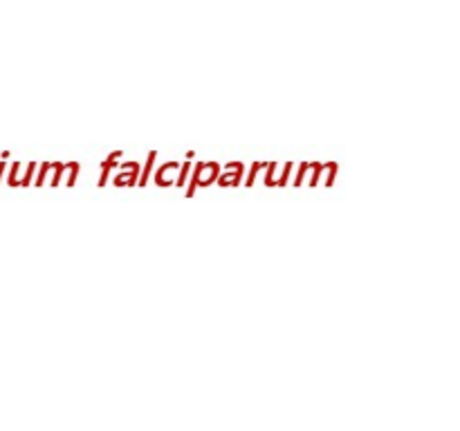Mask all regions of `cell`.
Here are the masks:
<instances>
[{
  "mask_svg": "<svg viewBox=\"0 0 460 431\" xmlns=\"http://www.w3.org/2000/svg\"><path fill=\"white\" fill-rule=\"evenodd\" d=\"M218 175H220L218 162H198L196 169H193L191 180H189L187 189H184V196L193 198L198 189H209L211 184H216Z\"/></svg>",
  "mask_w": 460,
  "mask_h": 431,
  "instance_id": "cell-1",
  "label": "cell"
},
{
  "mask_svg": "<svg viewBox=\"0 0 460 431\" xmlns=\"http://www.w3.org/2000/svg\"><path fill=\"white\" fill-rule=\"evenodd\" d=\"M180 171V162H166V164H162L160 169H157L155 173V184L160 189H166V187H173L175 184V173Z\"/></svg>",
  "mask_w": 460,
  "mask_h": 431,
  "instance_id": "cell-2",
  "label": "cell"
},
{
  "mask_svg": "<svg viewBox=\"0 0 460 431\" xmlns=\"http://www.w3.org/2000/svg\"><path fill=\"white\" fill-rule=\"evenodd\" d=\"M121 155H124V153H121V151H112L111 155H108L106 160L102 162V175H99V182H97L99 189L106 187L108 180H111V173L117 169V164H119V162H117V160H121Z\"/></svg>",
  "mask_w": 460,
  "mask_h": 431,
  "instance_id": "cell-3",
  "label": "cell"
},
{
  "mask_svg": "<svg viewBox=\"0 0 460 431\" xmlns=\"http://www.w3.org/2000/svg\"><path fill=\"white\" fill-rule=\"evenodd\" d=\"M241 180H243V171H220L216 184H218V187H223V189L241 187Z\"/></svg>",
  "mask_w": 460,
  "mask_h": 431,
  "instance_id": "cell-4",
  "label": "cell"
},
{
  "mask_svg": "<svg viewBox=\"0 0 460 431\" xmlns=\"http://www.w3.org/2000/svg\"><path fill=\"white\" fill-rule=\"evenodd\" d=\"M137 171H115L112 184H115V187H135V184H137Z\"/></svg>",
  "mask_w": 460,
  "mask_h": 431,
  "instance_id": "cell-5",
  "label": "cell"
},
{
  "mask_svg": "<svg viewBox=\"0 0 460 431\" xmlns=\"http://www.w3.org/2000/svg\"><path fill=\"white\" fill-rule=\"evenodd\" d=\"M155 160H157V151L148 153L146 164H144L142 173H139V180H137L139 187H146V184H148V180H151V171H153V164H155Z\"/></svg>",
  "mask_w": 460,
  "mask_h": 431,
  "instance_id": "cell-6",
  "label": "cell"
},
{
  "mask_svg": "<svg viewBox=\"0 0 460 431\" xmlns=\"http://www.w3.org/2000/svg\"><path fill=\"white\" fill-rule=\"evenodd\" d=\"M292 171H295V162H286L281 175H279V178H274V187H279V189L286 187V184L290 182V178H292Z\"/></svg>",
  "mask_w": 460,
  "mask_h": 431,
  "instance_id": "cell-7",
  "label": "cell"
},
{
  "mask_svg": "<svg viewBox=\"0 0 460 431\" xmlns=\"http://www.w3.org/2000/svg\"><path fill=\"white\" fill-rule=\"evenodd\" d=\"M313 169V162H301L299 164V171L295 173V178H292V184H295L296 189L301 187V184L305 182V178H308V171Z\"/></svg>",
  "mask_w": 460,
  "mask_h": 431,
  "instance_id": "cell-8",
  "label": "cell"
},
{
  "mask_svg": "<svg viewBox=\"0 0 460 431\" xmlns=\"http://www.w3.org/2000/svg\"><path fill=\"white\" fill-rule=\"evenodd\" d=\"M66 169H67V162H54V169H52L54 175H52V180H49V187L57 189L58 184H61Z\"/></svg>",
  "mask_w": 460,
  "mask_h": 431,
  "instance_id": "cell-9",
  "label": "cell"
},
{
  "mask_svg": "<svg viewBox=\"0 0 460 431\" xmlns=\"http://www.w3.org/2000/svg\"><path fill=\"white\" fill-rule=\"evenodd\" d=\"M265 166H268V162H254V164H252V169H250V175H247V180H245V187H247V189H250V187H254L256 178H259V173H261V171H265Z\"/></svg>",
  "mask_w": 460,
  "mask_h": 431,
  "instance_id": "cell-10",
  "label": "cell"
},
{
  "mask_svg": "<svg viewBox=\"0 0 460 431\" xmlns=\"http://www.w3.org/2000/svg\"><path fill=\"white\" fill-rule=\"evenodd\" d=\"M54 169V162H40V169H39V175H36L34 184L36 187H43L45 180H48V173Z\"/></svg>",
  "mask_w": 460,
  "mask_h": 431,
  "instance_id": "cell-11",
  "label": "cell"
},
{
  "mask_svg": "<svg viewBox=\"0 0 460 431\" xmlns=\"http://www.w3.org/2000/svg\"><path fill=\"white\" fill-rule=\"evenodd\" d=\"M189 171H191V160L184 162V164L180 166V173H178V178H175V187H180V189L187 187V182H189Z\"/></svg>",
  "mask_w": 460,
  "mask_h": 431,
  "instance_id": "cell-12",
  "label": "cell"
},
{
  "mask_svg": "<svg viewBox=\"0 0 460 431\" xmlns=\"http://www.w3.org/2000/svg\"><path fill=\"white\" fill-rule=\"evenodd\" d=\"M323 171H326L323 184H326V187H332V184H335V178H337V162H326V164H323Z\"/></svg>",
  "mask_w": 460,
  "mask_h": 431,
  "instance_id": "cell-13",
  "label": "cell"
},
{
  "mask_svg": "<svg viewBox=\"0 0 460 431\" xmlns=\"http://www.w3.org/2000/svg\"><path fill=\"white\" fill-rule=\"evenodd\" d=\"M79 162H67V182H66V187H75L76 184V175H79Z\"/></svg>",
  "mask_w": 460,
  "mask_h": 431,
  "instance_id": "cell-14",
  "label": "cell"
},
{
  "mask_svg": "<svg viewBox=\"0 0 460 431\" xmlns=\"http://www.w3.org/2000/svg\"><path fill=\"white\" fill-rule=\"evenodd\" d=\"M277 166L279 162H268V166H265V187H274V171H277Z\"/></svg>",
  "mask_w": 460,
  "mask_h": 431,
  "instance_id": "cell-15",
  "label": "cell"
},
{
  "mask_svg": "<svg viewBox=\"0 0 460 431\" xmlns=\"http://www.w3.org/2000/svg\"><path fill=\"white\" fill-rule=\"evenodd\" d=\"M34 171H36V162H30V166H27L25 175H22V178L18 180V184H21V187H30V182H31V180H34Z\"/></svg>",
  "mask_w": 460,
  "mask_h": 431,
  "instance_id": "cell-16",
  "label": "cell"
},
{
  "mask_svg": "<svg viewBox=\"0 0 460 431\" xmlns=\"http://www.w3.org/2000/svg\"><path fill=\"white\" fill-rule=\"evenodd\" d=\"M115 171H137V173H139V164H137V162H133V160H130V162H119Z\"/></svg>",
  "mask_w": 460,
  "mask_h": 431,
  "instance_id": "cell-17",
  "label": "cell"
},
{
  "mask_svg": "<svg viewBox=\"0 0 460 431\" xmlns=\"http://www.w3.org/2000/svg\"><path fill=\"white\" fill-rule=\"evenodd\" d=\"M18 169H21V162H13L12 173H9V184H12V187H18Z\"/></svg>",
  "mask_w": 460,
  "mask_h": 431,
  "instance_id": "cell-18",
  "label": "cell"
},
{
  "mask_svg": "<svg viewBox=\"0 0 460 431\" xmlns=\"http://www.w3.org/2000/svg\"><path fill=\"white\" fill-rule=\"evenodd\" d=\"M243 169H245L243 162H227L225 166H220V171H243Z\"/></svg>",
  "mask_w": 460,
  "mask_h": 431,
  "instance_id": "cell-19",
  "label": "cell"
},
{
  "mask_svg": "<svg viewBox=\"0 0 460 431\" xmlns=\"http://www.w3.org/2000/svg\"><path fill=\"white\" fill-rule=\"evenodd\" d=\"M3 171H4V164H0V178H3Z\"/></svg>",
  "mask_w": 460,
  "mask_h": 431,
  "instance_id": "cell-20",
  "label": "cell"
}]
</instances>
